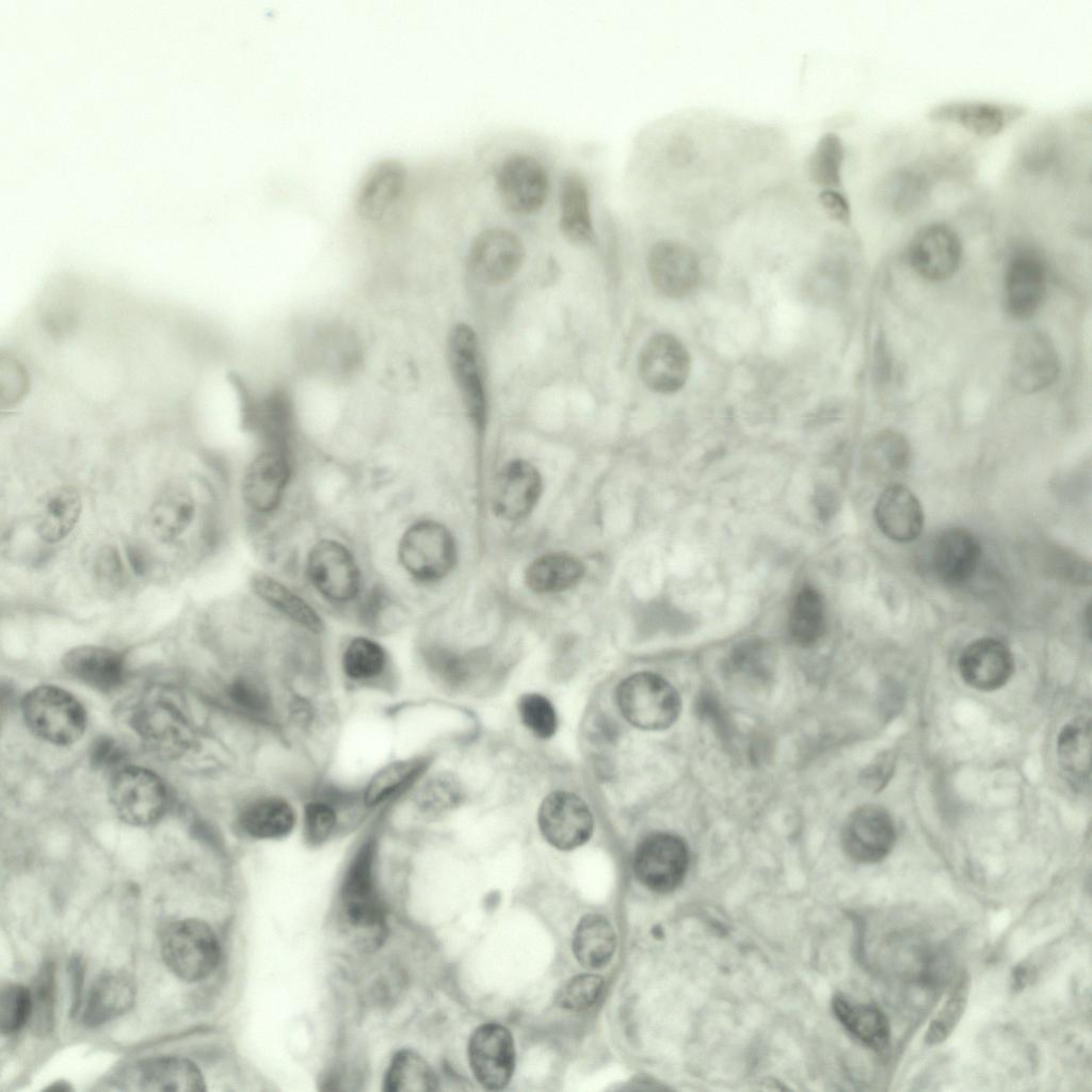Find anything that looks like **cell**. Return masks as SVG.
Masks as SVG:
<instances>
[{
  "label": "cell",
  "instance_id": "cell-1",
  "mask_svg": "<svg viewBox=\"0 0 1092 1092\" xmlns=\"http://www.w3.org/2000/svg\"><path fill=\"white\" fill-rule=\"evenodd\" d=\"M398 804L379 809L362 826L346 866L341 906L349 924L358 930H378L385 922V909L376 886V865L384 830Z\"/></svg>",
  "mask_w": 1092,
  "mask_h": 1092
},
{
  "label": "cell",
  "instance_id": "cell-2",
  "mask_svg": "<svg viewBox=\"0 0 1092 1092\" xmlns=\"http://www.w3.org/2000/svg\"><path fill=\"white\" fill-rule=\"evenodd\" d=\"M130 725L143 746L160 759L180 758L195 744L191 720L178 703L164 694L149 695L136 704Z\"/></svg>",
  "mask_w": 1092,
  "mask_h": 1092
},
{
  "label": "cell",
  "instance_id": "cell-3",
  "mask_svg": "<svg viewBox=\"0 0 1092 1092\" xmlns=\"http://www.w3.org/2000/svg\"><path fill=\"white\" fill-rule=\"evenodd\" d=\"M21 712L35 736L55 745L75 743L86 728L82 704L58 686L43 685L30 690L21 701Z\"/></svg>",
  "mask_w": 1092,
  "mask_h": 1092
},
{
  "label": "cell",
  "instance_id": "cell-4",
  "mask_svg": "<svg viewBox=\"0 0 1092 1092\" xmlns=\"http://www.w3.org/2000/svg\"><path fill=\"white\" fill-rule=\"evenodd\" d=\"M161 956L166 967L187 982L209 977L221 959L219 940L211 927L197 918L170 925L162 936Z\"/></svg>",
  "mask_w": 1092,
  "mask_h": 1092
},
{
  "label": "cell",
  "instance_id": "cell-5",
  "mask_svg": "<svg viewBox=\"0 0 1092 1092\" xmlns=\"http://www.w3.org/2000/svg\"><path fill=\"white\" fill-rule=\"evenodd\" d=\"M398 561L415 581L434 583L445 578L456 562V546L451 532L440 523L422 519L401 535Z\"/></svg>",
  "mask_w": 1092,
  "mask_h": 1092
},
{
  "label": "cell",
  "instance_id": "cell-6",
  "mask_svg": "<svg viewBox=\"0 0 1092 1092\" xmlns=\"http://www.w3.org/2000/svg\"><path fill=\"white\" fill-rule=\"evenodd\" d=\"M616 700L626 720L642 729H664L680 711L677 691L664 678L649 672L625 678L617 688Z\"/></svg>",
  "mask_w": 1092,
  "mask_h": 1092
},
{
  "label": "cell",
  "instance_id": "cell-7",
  "mask_svg": "<svg viewBox=\"0 0 1092 1092\" xmlns=\"http://www.w3.org/2000/svg\"><path fill=\"white\" fill-rule=\"evenodd\" d=\"M108 797L117 817L133 826L157 822L167 807V790L152 771L125 766L111 774Z\"/></svg>",
  "mask_w": 1092,
  "mask_h": 1092
},
{
  "label": "cell",
  "instance_id": "cell-8",
  "mask_svg": "<svg viewBox=\"0 0 1092 1092\" xmlns=\"http://www.w3.org/2000/svg\"><path fill=\"white\" fill-rule=\"evenodd\" d=\"M306 574L312 588L333 604H348L362 590V574L353 553L342 543L322 539L306 559Z\"/></svg>",
  "mask_w": 1092,
  "mask_h": 1092
},
{
  "label": "cell",
  "instance_id": "cell-9",
  "mask_svg": "<svg viewBox=\"0 0 1092 1092\" xmlns=\"http://www.w3.org/2000/svg\"><path fill=\"white\" fill-rule=\"evenodd\" d=\"M292 476L288 443L264 444L242 478L241 494L256 514L269 515L280 505Z\"/></svg>",
  "mask_w": 1092,
  "mask_h": 1092
},
{
  "label": "cell",
  "instance_id": "cell-10",
  "mask_svg": "<svg viewBox=\"0 0 1092 1092\" xmlns=\"http://www.w3.org/2000/svg\"><path fill=\"white\" fill-rule=\"evenodd\" d=\"M495 184L504 207L519 215L539 211L547 200L550 179L544 163L528 152H514L499 164Z\"/></svg>",
  "mask_w": 1092,
  "mask_h": 1092
},
{
  "label": "cell",
  "instance_id": "cell-11",
  "mask_svg": "<svg viewBox=\"0 0 1092 1092\" xmlns=\"http://www.w3.org/2000/svg\"><path fill=\"white\" fill-rule=\"evenodd\" d=\"M339 665L346 687L353 691L388 694L399 686L387 649L372 638L356 636L350 639L341 652Z\"/></svg>",
  "mask_w": 1092,
  "mask_h": 1092
},
{
  "label": "cell",
  "instance_id": "cell-12",
  "mask_svg": "<svg viewBox=\"0 0 1092 1092\" xmlns=\"http://www.w3.org/2000/svg\"><path fill=\"white\" fill-rule=\"evenodd\" d=\"M447 355L468 418L476 431L482 434L487 415L486 397L479 369L477 337L470 326L459 323L451 330Z\"/></svg>",
  "mask_w": 1092,
  "mask_h": 1092
},
{
  "label": "cell",
  "instance_id": "cell-13",
  "mask_svg": "<svg viewBox=\"0 0 1092 1092\" xmlns=\"http://www.w3.org/2000/svg\"><path fill=\"white\" fill-rule=\"evenodd\" d=\"M688 868V850L677 836L657 833L646 837L637 848L633 869L638 880L656 893H669L684 880Z\"/></svg>",
  "mask_w": 1092,
  "mask_h": 1092
},
{
  "label": "cell",
  "instance_id": "cell-14",
  "mask_svg": "<svg viewBox=\"0 0 1092 1092\" xmlns=\"http://www.w3.org/2000/svg\"><path fill=\"white\" fill-rule=\"evenodd\" d=\"M691 370L690 354L674 335L657 333L643 344L638 358V372L644 385L654 392L671 395L680 390Z\"/></svg>",
  "mask_w": 1092,
  "mask_h": 1092
},
{
  "label": "cell",
  "instance_id": "cell-15",
  "mask_svg": "<svg viewBox=\"0 0 1092 1092\" xmlns=\"http://www.w3.org/2000/svg\"><path fill=\"white\" fill-rule=\"evenodd\" d=\"M122 1090L150 1092H203L206 1080L191 1060L179 1056H160L142 1060L125 1070L116 1079Z\"/></svg>",
  "mask_w": 1092,
  "mask_h": 1092
},
{
  "label": "cell",
  "instance_id": "cell-16",
  "mask_svg": "<svg viewBox=\"0 0 1092 1092\" xmlns=\"http://www.w3.org/2000/svg\"><path fill=\"white\" fill-rule=\"evenodd\" d=\"M525 259V247L512 230L496 226L479 232L468 253L471 274L487 285H500L512 278Z\"/></svg>",
  "mask_w": 1092,
  "mask_h": 1092
},
{
  "label": "cell",
  "instance_id": "cell-17",
  "mask_svg": "<svg viewBox=\"0 0 1092 1092\" xmlns=\"http://www.w3.org/2000/svg\"><path fill=\"white\" fill-rule=\"evenodd\" d=\"M433 762L429 753H416L394 758L379 766L360 784L365 807L370 814L402 802L412 789L428 774Z\"/></svg>",
  "mask_w": 1092,
  "mask_h": 1092
},
{
  "label": "cell",
  "instance_id": "cell-18",
  "mask_svg": "<svg viewBox=\"0 0 1092 1092\" xmlns=\"http://www.w3.org/2000/svg\"><path fill=\"white\" fill-rule=\"evenodd\" d=\"M647 271L654 288L674 300L693 293L702 277L695 252L675 240H661L652 246L647 256Z\"/></svg>",
  "mask_w": 1092,
  "mask_h": 1092
},
{
  "label": "cell",
  "instance_id": "cell-19",
  "mask_svg": "<svg viewBox=\"0 0 1092 1092\" xmlns=\"http://www.w3.org/2000/svg\"><path fill=\"white\" fill-rule=\"evenodd\" d=\"M539 826L551 846L560 850H573L590 839L594 820L581 798L571 792L556 791L547 796L540 806Z\"/></svg>",
  "mask_w": 1092,
  "mask_h": 1092
},
{
  "label": "cell",
  "instance_id": "cell-20",
  "mask_svg": "<svg viewBox=\"0 0 1092 1092\" xmlns=\"http://www.w3.org/2000/svg\"><path fill=\"white\" fill-rule=\"evenodd\" d=\"M235 821L239 832L250 839L278 841L299 828L300 808L286 796L266 790L246 800Z\"/></svg>",
  "mask_w": 1092,
  "mask_h": 1092
},
{
  "label": "cell",
  "instance_id": "cell-21",
  "mask_svg": "<svg viewBox=\"0 0 1092 1092\" xmlns=\"http://www.w3.org/2000/svg\"><path fill=\"white\" fill-rule=\"evenodd\" d=\"M846 853L864 864L884 860L896 842V828L886 809L879 805L856 808L847 819L841 834Z\"/></svg>",
  "mask_w": 1092,
  "mask_h": 1092
},
{
  "label": "cell",
  "instance_id": "cell-22",
  "mask_svg": "<svg viewBox=\"0 0 1092 1092\" xmlns=\"http://www.w3.org/2000/svg\"><path fill=\"white\" fill-rule=\"evenodd\" d=\"M469 1063L477 1080L488 1090L503 1089L515 1063L511 1032L502 1025L487 1023L478 1027L468 1044Z\"/></svg>",
  "mask_w": 1092,
  "mask_h": 1092
},
{
  "label": "cell",
  "instance_id": "cell-23",
  "mask_svg": "<svg viewBox=\"0 0 1092 1092\" xmlns=\"http://www.w3.org/2000/svg\"><path fill=\"white\" fill-rule=\"evenodd\" d=\"M1027 113L1023 105L987 100H952L929 110L932 122L961 126L980 138H992Z\"/></svg>",
  "mask_w": 1092,
  "mask_h": 1092
},
{
  "label": "cell",
  "instance_id": "cell-24",
  "mask_svg": "<svg viewBox=\"0 0 1092 1092\" xmlns=\"http://www.w3.org/2000/svg\"><path fill=\"white\" fill-rule=\"evenodd\" d=\"M962 244L949 226L933 223L920 228L909 245V261L925 279L941 282L951 277L960 267Z\"/></svg>",
  "mask_w": 1092,
  "mask_h": 1092
},
{
  "label": "cell",
  "instance_id": "cell-25",
  "mask_svg": "<svg viewBox=\"0 0 1092 1092\" xmlns=\"http://www.w3.org/2000/svg\"><path fill=\"white\" fill-rule=\"evenodd\" d=\"M1059 356L1050 338L1039 331L1025 333L1016 341L1010 360L1014 387L1024 394L1050 386L1059 373Z\"/></svg>",
  "mask_w": 1092,
  "mask_h": 1092
},
{
  "label": "cell",
  "instance_id": "cell-26",
  "mask_svg": "<svg viewBox=\"0 0 1092 1092\" xmlns=\"http://www.w3.org/2000/svg\"><path fill=\"white\" fill-rule=\"evenodd\" d=\"M1047 287L1044 260L1033 251H1021L1009 261L1005 275V302L1009 314L1028 319L1040 308Z\"/></svg>",
  "mask_w": 1092,
  "mask_h": 1092
},
{
  "label": "cell",
  "instance_id": "cell-27",
  "mask_svg": "<svg viewBox=\"0 0 1092 1092\" xmlns=\"http://www.w3.org/2000/svg\"><path fill=\"white\" fill-rule=\"evenodd\" d=\"M958 667L968 686L980 691H994L1010 679L1014 660L1002 641L985 637L973 641L962 651Z\"/></svg>",
  "mask_w": 1092,
  "mask_h": 1092
},
{
  "label": "cell",
  "instance_id": "cell-28",
  "mask_svg": "<svg viewBox=\"0 0 1092 1092\" xmlns=\"http://www.w3.org/2000/svg\"><path fill=\"white\" fill-rule=\"evenodd\" d=\"M406 182V168L395 158L372 163L360 178L355 193V208L367 220H380L400 199Z\"/></svg>",
  "mask_w": 1092,
  "mask_h": 1092
},
{
  "label": "cell",
  "instance_id": "cell-29",
  "mask_svg": "<svg viewBox=\"0 0 1092 1092\" xmlns=\"http://www.w3.org/2000/svg\"><path fill=\"white\" fill-rule=\"evenodd\" d=\"M541 493L542 478L539 470L527 461L514 460L497 477L494 511L510 521L523 519L533 510Z\"/></svg>",
  "mask_w": 1092,
  "mask_h": 1092
},
{
  "label": "cell",
  "instance_id": "cell-30",
  "mask_svg": "<svg viewBox=\"0 0 1092 1092\" xmlns=\"http://www.w3.org/2000/svg\"><path fill=\"white\" fill-rule=\"evenodd\" d=\"M62 664L69 675L101 692L118 689L127 677L125 657L105 646L74 647L65 653Z\"/></svg>",
  "mask_w": 1092,
  "mask_h": 1092
},
{
  "label": "cell",
  "instance_id": "cell-31",
  "mask_svg": "<svg viewBox=\"0 0 1092 1092\" xmlns=\"http://www.w3.org/2000/svg\"><path fill=\"white\" fill-rule=\"evenodd\" d=\"M874 519L882 533L898 543L916 540L924 527L919 500L901 484H892L880 495L874 508Z\"/></svg>",
  "mask_w": 1092,
  "mask_h": 1092
},
{
  "label": "cell",
  "instance_id": "cell-32",
  "mask_svg": "<svg viewBox=\"0 0 1092 1092\" xmlns=\"http://www.w3.org/2000/svg\"><path fill=\"white\" fill-rule=\"evenodd\" d=\"M981 558L977 537L967 529L950 528L937 539L932 565L936 576L945 583L959 585L976 573Z\"/></svg>",
  "mask_w": 1092,
  "mask_h": 1092
},
{
  "label": "cell",
  "instance_id": "cell-33",
  "mask_svg": "<svg viewBox=\"0 0 1092 1092\" xmlns=\"http://www.w3.org/2000/svg\"><path fill=\"white\" fill-rule=\"evenodd\" d=\"M558 200L559 227L562 234L577 244L594 242L590 188L582 173L572 170L563 174L559 183Z\"/></svg>",
  "mask_w": 1092,
  "mask_h": 1092
},
{
  "label": "cell",
  "instance_id": "cell-34",
  "mask_svg": "<svg viewBox=\"0 0 1092 1092\" xmlns=\"http://www.w3.org/2000/svg\"><path fill=\"white\" fill-rule=\"evenodd\" d=\"M135 985L119 971L99 976L92 984L81 1019L87 1027H97L126 1013L134 1003Z\"/></svg>",
  "mask_w": 1092,
  "mask_h": 1092
},
{
  "label": "cell",
  "instance_id": "cell-35",
  "mask_svg": "<svg viewBox=\"0 0 1092 1092\" xmlns=\"http://www.w3.org/2000/svg\"><path fill=\"white\" fill-rule=\"evenodd\" d=\"M1059 765L1066 780L1076 789H1085L1091 772V721L1079 717L1061 729L1057 740Z\"/></svg>",
  "mask_w": 1092,
  "mask_h": 1092
},
{
  "label": "cell",
  "instance_id": "cell-36",
  "mask_svg": "<svg viewBox=\"0 0 1092 1092\" xmlns=\"http://www.w3.org/2000/svg\"><path fill=\"white\" fill-rule=\"evenodd\" d=\"M251 583L253 592L276 612L307 631L312 633L323 631L324 622L315 608L277 579L263 573H257L253 576Z\"/></svg>",
  "mask_w": 1092,
  "mask_h": 1092
},
{
  "label": "cell",
  "instance_id": "cell-37",
  "mask_svg": "<svg viewBox=\"0 0 1092 1092\" xmlns=\"http://www.w3.org/2000/svg\"><path fill=\"white\" fill-rule=\"evenodd\" d=\"M464 798L462 784L455 775L439 772L425 775L406 796L413 813L420 819H437L455 807Z\"/></svg>",
  "mask_w": 1092,
  "mask_h": 1092
},
{
  "label": "cell",
  "instance_id": "cell-38",
  "mask_svg": "<svg viewBox=\"0 0 1092 1092\" xmlns=\"http://www.w3.org/2000/svg\"><path fill=\"white\" fill-rule=\"evenodd\" d=\"M194 515L195 502L191 493L180 486H171L151 503L149 524L158 540L172 543L186 532Z\"/></svg>",
  "mask_w": 1092,
  "mask_h": 1092
},
{
  "label": "cell",
  "instance_id": "cell-39",
  "mask_svg": "<svg viewBox=\"0 0 1092 1092\" xmlns=\"http://www.w3.org/2000/svg\"><path fill=\"white\" fill-rule=\"evenodd\" d=\"M833 1010L841 1025L860 1042L873 1050H883L889 1042V1024L877 1007L836 996Z\"/></svg>",
  "mask_w": 1092,
  "mask_h": 1092
},
{
  "label": "cell",
  "instance_id": "cell-40",
  "mask_svg": "<svg viewBox=\"0 0 1092 1092\" xmlns=\"http://www.w3.org/2000/svg\"><path fill=\"white\" fill-rule=\"evenodd\" d=\"M82 511L79 493L73 487H59L45 498L36 521L39 539L48 544L64 540L76 527Z\"/></svg>",
  "mask_w": 1092,
  "mask_h": 1092
},
{
  "label": "cell",
  "instance_id": "cell-41",
  "mask_svg": "<svg viewBox=\"0 0 1092 1092\" xmlns=\"http://www.w3.org/2000/svg\"><path fill=\"white\" fill-rule=\"evenodd\" d=\"M615 947V931L606 917L588 914L581 918L573 935V951L582 966L595 969L607 965Z\"/></svg>",
  "mask_w": 1092,
  "mask_h": 1092
},
{
  "label": "cell",
  "instance_id": "cell-42",
  "mask_svg": "<svg viewBox=\"0 0 1092 1092\" xmlns=\"http://www.w3.org/2000/svg\"><path fill=\"white\" fill-rule=\"evenodd\" d=\"M580 560L567 553H548L526 569L527 585L536 593H553L575 587L583 577Z\"/></svg>",
  "mask_w": 1092,
  "mask_h": 1092
},
{
  "label": "cell",
  "instance_id": "cell-43",
  "mask_svg": "<svg viewBox=\"0 0 1092 1092\" xmlns=\"http://www.w3.org/2000/svg\"><path fill=\"white\" fill-rule=\"evenodd\" d=\"M932 180L918 170L902 168L890 173L879 187V200L896 213L919 208L929 198Z\"/></svg>",
  "mask_w": 1092,
  "mask_h": 1092
},
{
  "label": "cell",
  "instance_id": "cell-44",
  "mask_svg": "<svg viewBox=\"0 0 1092 1092\" xmlns=\"http://www.w3.org/2000/svg\"><path fill=\"white\" fill-rule=\"evenodd\" d=\"M437 1078L429 1063L415 1051L397 1053L385 1074L384 1089L389 1092H427L436 1090Z\"/></svg>",
  "mask_w": 1092,
  "mask_h": 1092
},
{
  "label": "cell",
  "instance_id": "cell-45",
  "mask_svg": "<svg viewBox=\"0 0 1092 1092\" xmlns=\"http://www.w3.org/2000/svg\"><path fill=\"white\" fill-rule=\"evenodd\" d=\"M824 626L825 614L821 595L814 588H803L797 594L789 614L788 628L791 639L800 646H812L823 635Z\"/></svg>",
  "mask_w": 1092,
  "mask_h": 1092
},
{
  "label": "cell",
  "instance_id": "cell-46",
  "mask_svg": "<svg viewBox=\"0 0 1092 1092\" xmlns=\"http://www.w3.org/2000/svg\"><path fill=\"white\" fill-rule=\"evenodd\" d=\"M844 159L845 146L841 139L833 132L825 133L808 157L807 170L810 178L823 189L838 190Z\"/></svg>",
  "mask_w": 1092,
  "mask_h": 1092
},
{
  "label": "cell",
  "instance_id": "cell-47",
  "mask_svg": "<svg viewBox=\"0 0 1092 1092\" xmlns=\"http://www.w3.org/2000/svg\"><path fill=\"white\" fill-rule=\"evenodd\" d=\"M772 654L760 640H746L736 645L726 661L730 675L752 682H764L772 673Z\"/></svg>",
  "mask_w": 1092,
  "mask_h": 1092
},
{
  "label": "cell",
  "instance_id": "cell-48",
  "mask_svg": "<svg viewBox=\"0 0 1092 1092\" xmlns=\"http://www.w3.org/2000/svg\"><path fill=\"white\" fill-rule=\"evenodd\" d=\"M54 965L45 962L36 974L31 992L30 1025L38 1037H46L54 1027L55 979Z\"/></svg>",
  "mask_w": 1092,
  "mask_h": 1092
},
{
  "label": "cell",
  "instance_id": "cell-49",
  "mask_svg": "<svg viewBox=\"0 0 1092 1092\" xmlns=\"http://www.w3.org/2000/svg\"><path fill=\"white\" fill-rule=\"evenodd\" d=\"M970 989V979L963 974L952 987L945 1003L931 1021L925 1035L928 1045H937L946 1041L961 1021L966 1009Z\"/></svg>",
  "mask_w": 1092,
  "mask_h": 1092
},
{
  "label": "cell",
  "instance_id": "cell-50",
  "mask_svg": "<svg viewBox=\"0 0 1092 1092\" xmlns=\"http://www.w3.org/2000/svg\"><path fill=\"white\" fill-rule=\"evenodd\" d=\"M421 656L424 667L437 684L454 689L467 679V664L455 652L438 645H428L423 647Z\"/></svg>",
  "mask_w": 1092,
  "mask_h": 1092
},
{
  "label": "cell",
  "instance_id": "cell-51",
  "mask_svg": "<svg viewBox=\"0 0 1092 1092\" xmlns=\"http://www.w3.org/2000/svg\"><path fill=\"white\" fill-rule=\"evenodd\" d=\"M32 1010L30 989L21 984H6L0 995V1031L12 1035L30 1022Z\"/></svg>",
  "mask_w": 1092,
  "mask_h": 1092
},
{
  "label": "cell",
  "instance_id": "cell-52",
  "mask_svg": "<svg viewBox=\"0 0 1092 1092\" xmlns=\"http://www.w3.org/2000/svg\"><path fill=\"white\" fill-rule=\"evenodd\" d=\"M868 454L879 466L897 472L904 469L909 463L910 446L902 434L885 430L870 440Z\"/></svg>",
  "mask_w": 1092,
  "mask_h": 1092
},
{
  "label": "cell",
  "instance_id": "cell-53",
  "mask_svg": "<svg viewBox=\"0 0 1092 1092\" xmlns=\"http://www.w3.org/2000/svg\"><path fill=\"white\" fill-rule=\"evenodd\" d=\"M518 711L523 723L537 737H551L557 728V716L547 697L529 693L520 697Z\"/></svg>",
  "mask_w": 1092,
  "mask_h": 1092
},
{
  "label": "cell",
  "instance_id": "cell-54",
  "mask_svg": "<svg viewBox=\"0 0 1092 1092\" xmlns=\"http://www.w3.org/2000/svg\"><path fill=\"white\" fill-rule=\"evenodd\" d=\"M604 978L584 974L569 980L558 995V1003L567 1010L582 1011L592 1007L604 989Z\"/></svg>",
  "mask_w": 1092,
  "mask_h": 1092
},
{
  "label": "cell",
  "instance_id": "cell-55",
  "mask_svg": "<svg viewBox=\"0 0 1092 1092\" xmlns=\"http://www.w3.org/2000/svg\"><path fill=\"white\" fill-rule=\"evenodd\" d=\"M96 580L107 589L121 588L126 579V568L117 548L112 545L102 546L94 562Z\"/></svg>",
  "mask_w": 1092,
  "mask_h": 1092
},
{
  "label": "cell",
  "instance_id": "cell-56",
  "mask_svg": "<svg viewBox=\"0 0 1092 1092\" xmlns=\"http://www.w3.org/2000/svg\"><path fill=\"white\" fill-rule=\"evenodd\" d=\"M90 762L94 769L113 774L127 766V754L115 739L102 736L91 745Z\"/></svg>",
  "mask_w": 1092,
  "mask_h": 1092
},
{
  "label": "cell",
  "instance_id": "cell-57",
  "mask_svg": "<svg viewBox=\"0 0 1092 1092\" xmlns=\"http://www.w3.org/2000/svg\"><path fill=\"white\" fill-rule=\"evenodd\" d=\"M700 156L696 140L686 131L674 132L665 145V158L669 164L676 170H685L692 166Z\"/></svg>",
  "mask_w": 1092,
  "mask_h": 1092
},
{
  "label": "cell",
  "instance_id": "cell-58",
  "mask_svg": "<svg viewBox=\"0 0 1092 1092\" xmlns=\"http://www.w3.org/2000/svg\"><path fill=\"white\" fill-rule=\"evenodd\" d=\"M894 770V758L888 754L878 757L862 774V781L871 789H881Z\"/></svg>",
  "mask_w": 1092,
  "mask_h": 1092
},
{
  "label": "cell",
  "instance_id": "cell-59",
  "mask_svg": "<svg viewBox=\"0 0 1092 1092\" xmlns=\"http://www.w3.org/2000/svg\"><path fill=\"white\" fill-rule=\"evenodd\" d=\"M820 198L828 213L835 220L848 223L850 220V205L847 197L836 189H823Z\"/></svg>",
  "mask_w": 1092,
  "mask_h": 1092
},
{
  "label": "cell",
  "instance_id": "cell-60",
  "mask_svg": "<svg viewBox=\"0 0 1092 1092\" xmlns=\"http://www.w3.org/2000/svg\"><path fill=\"white\" fill-rule=\"evenodd\" d=\"M69 973L71 981V1014L75 1015L81 1005L82 985H83V963L79 957H74L69 962Z\"/></svg>",
  "mask_w": 1092,
  "mask_h": 1092
},
{
  "label": "cell",
  "instance_id": "cell-61",
  "mask_svg": "<svg viewBox=\"0 0 1092 1092\" xmlns=\"http://www.w3.org/2000/svg\"><path fill=\"white\" fill-rule=\"evenodd\" d=\"M127 557L129 565L135 574L142 575L146 572L148 565L147 558L140 548L130 546L127 550Z\"/></svg>",
  "mask_w": 1092,
  "mask_h": 1092
},
{
  "label": "cell",
  "instance_id": "cell-62",
  "mask_svg": "<svg viewBox=\"0 0 1092 1092\" xmlns=\"http://www.w3.org/2000/svg\"><path fill=\"white\" fill-rule=\"evenodd\" d=\"M834 500L826 489L820 491L816 496V508L822 519L828 518L833 511Z\"/></svg>",
  "mask_w": 1092,
  "mask_h": 1092
}]
</instances>
